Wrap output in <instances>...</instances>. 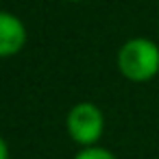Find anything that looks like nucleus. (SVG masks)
<instances>
[{"instance_id": "39448f33", "label": "nucleus", "mask_w": 159, "mask_h": 159, "mask_svg": "<svg viewBox=\"0 0 159 159\" xmlns=\"http://www.w3.org/2000/svg\"><path fill=\"white\" fill-rule=\"evenodd\" d=\"M0 159H9V146H7V139H0Z\"/></svg>"}, {"instance_id": "7ed1b4c3", "label": "nucleus", "mask_w": 159, "mask_h": 159, "mask_svg": "<svg viewBox=\"0 0 159 159\" xmlns=\"http://www.w3.org/2000/svg\"><path fill=\"white\" fill-rule=\"evenodd\" d=\"M26 29L24 24L9 11L0 13V57H13L24 48Z\"/></svg>"}, {"instance_id": "f03ea898", "label": "nucleus", "mask_w": 159, "mask_h": 159, "mask_svg": "<svg viewBox=\"0 0 159 159\" xmlns=\"http://www.w3.org/2000/svg\"><path fill=\"white\" fill-rule=\"evenodd\" d=\"M70 137L83 148L94 146L105 131V116L94 102H79L70 109L66 120Z\"/></svg>"}, {"instance_id": "20e7f679", "label": "nucleus", "mask_w": 159, "mask_h": 159, "mask_svg": "<svg viewBox=\"0 0 159 159\" xmlns=\"http://www.w3.org/2000/svg\"><path fill=\"white\" fill-rule=\"evenodd\" d=\"M74 159H118L111 150H107V148H100V146H87V148H83L81 152H76V157Z\"/></svg>"}, {"instance_id": "423d86ee", "label": "nucleus", "mask_w": 159, "mask_h": 159, "mask_svg": "<svg viewBox=\"0 0 159 159\" xmlns=\"http://www.w3.org/2000/svg\"><path fill=\"white\" fill-rule=\"evenodd\" d=\"M66 2H83V0H66Z\"/></svg>"}, {"instance_id": "f257e3e1", "label": "nucleus", "mask_w": 159, "mask_h": 159, "mask_svg": "<svg viewBox=\"0 0 159 159\" xmlns=\"http://www.w3.org/2000/svg\"><path fill=\"white\" fill-rule=\"evenodd\" d=\"M118 70L133 83H146L159 72V46L146 37H133L118 50Z\"/></svg>"}]
</instances>
